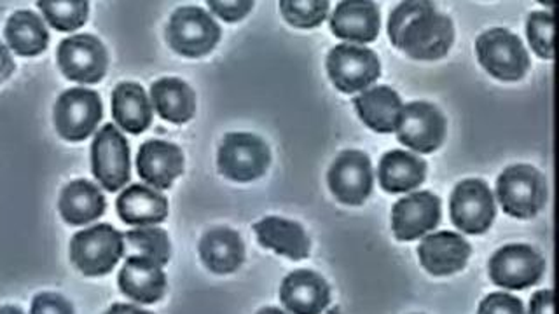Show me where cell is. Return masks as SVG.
<instances>
[{
	"instance_id": "cell-17",
	"label": "cell",
	"mask_w": 559,
	"mask_h": 314,
	"mask_svg": "<svg viewBox=\"0 0 559 314\" xmlns=\"http://www.w3.org/2000/svg\"><path fill=\"white\" fill-rule=\"evenodd\" d=\"M418 255L421 266L430 275H453L467 264L471 257V244L456 232H437L421 241Z\"/></svg>"
},
{
	"instance_id": "cell-15",
	"label": "cell",
	"mask_w": 559,
	"mask_h": 314,
	"mask_svg": "<svg viewBox=\"0 0 559 314\" xmlns=\"http://www.w3.org/2000/svg\"><path fill=\"white\" fill-rule=\"evenodd\" d=\"M441 220V200L432 192H415L393 206V234L401 241L418 240Z\"/></svg>"
},
{
	"instance_id": "cell-37",
	"label": "cell",
	"mask_w": 559,
	"mask_h": 314,
	"mask_svg": "<svg viewBox=\"0 0 559 314\" xmlns=\"http://www.w3.org/2000/svg\"><path fill=\"white\" fill-rule=\"evenodd\" d=\"M530 314H555V292L540 290L530 302Z\"/></svg>"
},
{
	"instance_id": "cell-21",
	"label": "cell",
	"mask_w": 559,
	"mask_h": 314,
	"mask_svg": "<svg viewBox=\"0 0 559 314\" xmlns=\"http://www.w3.org/2000/svg\"><path fill=\"white\" fill-rule=\"evenodd\" d=\"M253 231L264 249L273 250L290 261H301L310 253V240L305 229L293 220L280 217L262 218L253 224Z\"/></svg>"
},
{
	"instance_id": "cell-18",
	"label": "cell",
	"mask_w": 559,
	"mask_h": 314,
	"mask_svg": "<svg viewBox=\"0 0 559 314\" xmlns=\"http://www.w3.org/2000/svg\"><path fill=\"white\" fill-rule=\"evenodd\" d=\"M136 170L148 185L156 189L171 188V183L183 171L182 150L163 140L145 142L136 156Z\"/></svg>"
},
{
	"instance_id": "cell-33",
	"label": "cell",
	"mask_w": 559,
	"mask_h": 314,
	"mask_svg": "<svg viewBox=\"0 0 559 314\" xmlns=\"http://www.w3.org/2000/svg\"><path fill=\"white\" fill-rule=\"evenodd\" d=\"M530 44L540 58H555V17L550 13H532L528 17Z\"/></svg>"
},
{
	"instance_id": "cell-11",
	"label": "cell",
	"mask_w": 559,
	"mask_h": 314,
	"mask_svg": "<svg viewBox=\"0 0 559 314\" xmlns=\"http://www.w3.org/2000/svg\"><path fill=\"white\" fill-rule=\"evenodd\" d=\"M58 65L70 81L95 84L107 72V51L104 44L93 35H72L58 46Z\"/></svg>"
},
{
	"instance_id": "cell-19",
	"label": "cell",
	"mask_w": 559,
	"mask_h": 314,
	"mask_svg": "<svg viewBox=\"0 0 559 314\" xmlns=\"http://www.w3.org/2000/svg\"><path fill=\"white\" fill-rule=\"evenodd\" d=\"M119 288L131 301L153 304L165 295L166 276L162 266L151 258L131 255L119 273Z\"/></svg>"
},
{
	"instance_id": "cell-2",
	"label": "cell",
	"mask_w": 559,
	"mask_h": 314,
	"mask_svg": "<svg viewBox=\"0 0 559 314\" xmlns=\"http://www.w3.org/2000/svg\"><path fill=\"white\" fill-rule=\"evenodd\" d=\"M124 253L122 235L109 224L79 231L70 241V261L83 275H107Z\"/></svg>"
},
{
	"instance_id": "cell-29",
	"label": "cell",
	"mask_w": 559,
	"mask_h": 314,
	"mask_svg": "<svg viewBox=\"0 0 559 314\" xmlns=\"http://www.w3.org/2000/svg\"><path fill=\"white\" fill-rule=\"evenodd\" d=\"M4 34L9 48L20 57H37L48 48V28L32 11H17L9 17Z\"/></svg>"
},
{
	"instance_id": "cell-38",
	"label": "cell",
	"mask_w": 559,
	"mask_h": 314,
	"mask_svg": "<svg viewBox=\"0 0 559 314\" xmlns=\"http://www.w3.org/2000/svg\"><path fill=\"white\" fill-rule=\"evenodd\" d=\"M14 72V60L11 52L0 43V83H4L5 78L11 77Z\"/></svg>"
},
{
	"instance_id": "cell-26",
	"label": "cell",
	"mask_w": 559,
	"mask_h": 314,
	"mask_svg": "<svg viewBox=\"0 0 559 314\" xmlns=\"http://www.w3.org/2000/svg\"><path fill=\"white\" fill-rule=\"evenodd\" d=\"M60 214L70 226H84L102 217L105 197L95 183L87 180L70 182L60 196Z\"/></svg>"
},
{
	"instance_id": "cell-5",
	"label": "cell",
	"mask_w": 559,
	"mask_h": 314,
	"mask_svg": "<svg viewBox=\"0 0 559 314\" xmlns=\"http://www.w3.org/2000/svg\"><path fill=\"white\" fill-rule=\"evenodd\" d=\"M476 51L480 65L500 81H520L528 72V51L520 37L506 28H493L479 35Z\"/></svg>"
},
{
	"instance_id": "cell-3",
	"label": "cell",
	"mask_w": 559,
	"mask_h": 314,
	"mask_svg": "<svg viewBox=\"0 0 559 314\" xmlns=\"http://www.w3.org/2000/svg\"><path fill=\"white\" fill-rule=\"evenodd\" d=\"M497 197L507 215L535 217L546 205V179L533 166H511L498 177Z\"/></svg>"
},
{
	"instance_id": "cell-34",
	"label": "cell",
	"mask_w": 559,
	"mask_h": 314,
	"mask_svg": "<svg viewBox=\"0 0 559 314\" xmlns=\"http://www.w3.org/2000/svg\"><path fill=\"white\" fill-rule=\"evenodd\" d=\"M479 314H524V307L520 299L509 293L497 292L480 302Z\"/></svg>"
},
{
	"instance_id": "cell-4",
	"label": "cell",
	"mask_w": 559,
	"mask_h": 314,
	"mask_svg": "<svg viewBox=\"0 0 559 314\" xmlns=\"http://www.w3.org/2000/svg\"><path fill=\"white\" fill-rule=\"evenodd\" d=\"M218 39L221 28L214 17L194 5L177 9L166 26V40L182 57H205L217 46Z\"/></svg>"
},
{
	"instance_id": "cell-39",
	"label": "cell",
	"mask_w": 559,
	"mask_h": 314,
	"mask_svg": "<svg viewBox=\"0 0 559 314\" xmlns=\"http://www.w3.org/2000/svg\"><path fill=\"white\" fill-rule=\"evenodd\" d=\"M105 314H153L148 311L140 310L136 305L131 304H114Z\"/></svg>"
},
{
	"instance_id": "cell-20",
	"label": "cell",
	"mask_w": 559,
	"mask_h": 314,
	"mask_svg": "<svg viewBox=\"0 0 559 314\" xmlns=\"http://www.w3.org/2000/svg\"><path fill=\"white\" fill-rule=\"evenodd\" d=\"M331 31L340 39L367 44L380 32V11L374 2L346 0L340 2L331 17Z\"/></svg>"
},
{
	"instance_id": "cell-23",
	"label": "cell",
	"mask_w": 559,
	"mask_h": 314,
	"mask_svg": "<svg viewBox=\"0 0 559 314\" xmlns=\"http://www.w3.org/2000/svg\"><path fill=\"white\" fill-rule=\"evenodd\" d=\"M200 255L203 264L212 273L229 275V273H235L243 262V241H241L240 234L233 229L217 227L201 238Z\"/></svg>"
},
{
	"instance_id": "cell-22",
	"label": "cell",
	"mask_w": 559,
	"mask_h": 314,
	"mask_svg": "<svg viewBox=\"0 0 559 314\" xmlns=\"http://www.w3.org/2000/svg\"><path fill=\"white\" fill-rule=\"evenodd\" d=\"M358 116L378 133H392L401 121V96L389 86H376L360 93L354 100Z\"/></svg>"
},
{
	"instance_id": "cell-16",
	"label": "cell",
	"mask_w": 559,
	"mask_h": 314,
	"mask_svg": "<svg viewBox=\"0 0 559 314\" xmlns=\"http://www.w3.org/2000/svg\"><path fill=\"white\" fill-rule=\"evenodd\" d=\"M280 299L293 314H320L331 301V290L313 270H294L284 279Z\"/></svg>"
},
{
	"instance_id": "cell-28",
	"label": "cell",
	"mask_w": 559,
	"mask_h": 314,
	"mask_svg": "<svg viewBox=\"0 0 559 314\" xmlns=\"http://www.w3.org/2000/svg\"><path fill=\"white\" fill-rule=\"evenodd\" d=\"M425 173H427V165L415 154L406 153V150H392V153L384 154L381 159L378 179H380L381 188L384 191L399 194V192L419 188L424 183Z\"/></svg>"
},
{
	"instance_id": "cell-1",
	"label": "cell",
	"mask_w": 559,
	"mask_h": 314,
	"mask_svg": "<svg viewBox=\"0 0 559 314\" xmlns=\"http://www.w3.org/2000/svg\"><path fill=\"white\" fill-rule=\"evenodd\" d=\"M389 35L393 46L407 57L439 60L450 51L454 28L432 2H402L390 14Z\"/></svg>"
},
{
	"instance_id": "cell-25",
	"label": "cell",
	"mask_w": 559,
	"mask_h": 314,
	"mask_svg": "<svg viewBox=\"0 0 559 314\" xmlns=\"http://www.w3.org/2000/svg\"><path fill=\"white\" fill-rule=\"evenodd\" d=\"M112 116L128 133H144L153 121V107L148 104L144 87L135 83L116 86L112 93Z\"/></svg>"
},
{
	"instance_id": "cell-35",
	"label": "cell",
	"mask_w": 559,
	"mask_h": 314,
	"mask_svg": "<svg viewBox=\"0 0 559 314\" xmlns=\"http://www.w3.org/2000/svg\"><path fill=\"white\" fill-rule=\"evenodd\" d=\"M32 314H74V307L66 297L44 292L35 297L32 302Z\"/></svg>"
},
{
	"instance_id": "cell-6",
	"label": "cell",
	"mask_w": 559,
	"mask_h": 314,
	"mask_svg": "<svg viewBox=\"0 0 559 314\" xmlns=\"http://www.w3.org/2000/svg\"><path fill=\"white\" fill-rule=\"evenodd\" d=\"M270 162V147L252 133H229L218 147V171L235 182L258 180Z\"/></svg>"
},
{
	"instance_id": "cell-40",
	"label": "cell",
	"mask_w": 559,
	"mask_h": 314,
	"mask_svg": "<svg viewBox=\"0 0 559 314\" xmlns=\"http://www.w3.org/2000/svg\"><path fill=\"white\" fill-rule=\"evenodd\" d=\"M0 314H23V311L17 310L14 305H4V307H0Z\"/></svg>"
},
{
	"instance_id": "cell-8",
	"label": "cell",
	"mask_w": 559,
	"mask_h": 314,
	"mask_svg": "<svg viewBox=\"0 0 559 314\" xmlns=\"http://www.w3.org/2000/svg\"><path fill=\"white\" fill-rule=\"evenodd\" d=\"M92 170L102 188L119 191L130 180V147L114 124H105L92 145Z\"/></svg>"
},
{
	"instance_id": "cell-24",
	"label": "cell",
	"mask_w": 559,
	"mask_h": 314,
	"mask_svg": "<svg viewBox=\"0 0 559 314\" xmlns=\"http://www.w3.org/2000/svg\"><path fill=\"white\" fill-rule=\"evenodd\" d=\"M118 214L122 222L130 226H151L165 220L168 215L166 197L145 185H131L119 194Z\"/></svg>"
},
{
	"instance_id": "cell-31",
	"label": "cell",
	"mask_w": 559,
	"mask_h": 314,
	"mask_svg": "<svg viewBox=\"0 0 559 314\" xmlns=\"http://www.w3.org/2000/svg\"><path fill=\"white\" fill-rule=\"evenodd\" d=\"M280 9L290 25L297 28H314L328 17V0H284Z\"/></svg>"
},
{
	"instance_id": "cell-36",
	"label": "cell",
	"mask_w": 559,
	"mask_h": 314,
	"mask_svg": "<svg viewBox=\"0 0 559 314\" xmlns=\"http://www.w3.org/2000/svg\"><path fill=\"white\" fill-rule=\"evenodd\" d=\"M209 5L224 22H240L241 17L250 13L253 2L250 0H209Z\"/></svg>"
},
{
	"instance_id": "cell-14",
	"label": "cell",
	"mask_w": 559,
	"mask_h": 314,
	"mask_svg": "<svg viewBox=\"0 0 559 314\" xmlns=\"http://www.w3.org/2000/svg\"><path fill=\"white\" fill-rule=\"evenodd\" d=\"M328 180L332 194L341 203L362 205L372 191L371 161L364 153L346 150L332 162Z\"/></svg>"
},
{
	"instance_id": "cell-27",
	"label": "cell",
	"mask_w": 559,
	"mask_h": 314,
	"mask_svg": "<svg viewBox=\"0 0 559 314\" xmlns=\"http://www.w3.org/2000/svg\"><path fill=\"white\" fill-rule=\"evenodd\" d=\"M151 100L154 109L165 121L183 124L194 116L197 96L188 84L180 78H159L151 87Z\"/></svg>"
},
{
	"instance_id": "cell-32",
	"label": "cell",
	"mask_w": 559,
	"mask_h": 314,
	"mask_svg": "<svg viewBox=\"0 0 559 314\" xmlns=\"http://www.w3.org/2000/svg\"><path fill=\"white\" fill-rule=\"evenodd\" d=\"M131 249L139 250L144 257L151 258L159 266L170 261V241L162 229H136L124 234Z\"/></svg>"
},
{
	"instance_id": "cell-13",
	"label": "cell",
	"mask_w": 559,
	"mask_h": 314,
	"mask_svg": "<svg viewBox=\"0 0 559 314\" xmlns=\"http://www.w3.org/2000/svg\"><path fill=\"white\" fill-rule=\"evenodd\" d=\"M445 135V119L441 110L427 101H413L402 109L397 136L401 144L415 153L430 154L441 147Z\"/></svg>"
},
{
	"instance_id": "cell-9",
	"label": "cell",
	"mask_w": 559,
	"mask_h": 314,
	"mask_svg": "<svg viewBox=\"0 0 559 314\" xmlns=\"http://www.w3.org/2000/svg\"><path fill=\"white\" fill-rule=\"evenodd\" d=\"M328 72L332 84L343 93L366 92L380 77V60L371 49L340 44L329 52Z\"/></svg>"
},
{
	"instance_id": "cell-41",
	"label": "cell",
	"mask_w": 559,
	"mask_h": 314,
	"mask_svg": "<svg viewBox=\"0 0 559 314\" xmlns=\"http://www.w3.org/2000/svg\"><path fill=\"white\" fill-rule=\"evenodd\" d=\"M258 314H285L284 311L276 310V307H264V310L259 311Z\"/></svg>"
},
{
	"instance_id": "cell-10",
	"label": "cell",
	"mask_w": 559,
	"mask_h": 314,
	"mask_svg": "<svg viewBox=\"0 0 559 314\" xmlns=\"http://www.w3.org/2000/svg\"><path fill=\"white\" fill-rule=\"evenodd\" d=\"M546 262L528 244H507L489 261V276L498 287L523 290L540 281Z\"/></svg>"
},
{
	"instance_id": "cell-30",
	"label": "cell",
	"mask_w": 559,
	"mask_h": 314,
	"mask_svg": "<svg viewBox=\"0 0 559 314\" xmlns=\"http://www.w3.org/2000/svg\"><path fill=\"white\" fill-rule=\"evenodd\" d=\"M52 28L60 32H74L87 20L90 4L84 0H39L37 2Z\"/></svg>"
},
{
	"instance_id": "cell-12",
	"label": "cell",
	"mask_w": 559,
	"mask_h": 314,
	"mask_svg": "<svg viewBox=\"0 0 559 314\" xmlns=\"http://www.w3.org/2000/svg\"><path fill=\"white\" fill-rule=\"evenodd\" d=\"M451 218L460 231L483 234L495 218L493 194L483 180H463L451 194Z\"/></svg>"
},
{
	"instance_id": "cell-7",
	"label": "cell",
	"mask_w": 559,
	"mask_h": 314,
	"mask_svg": "<svg viewBox=\"0 0 559 314\" xmlns=\"http://www.w3.org/2000/svg\"><path fill=\"white\" fill-rule=\"evenodd\" d=\"M104 107L98 93L74 87L61 93L55 105V124L58 133L69 142H83L95 133Z\"/></svg>"
}]
</instances>
